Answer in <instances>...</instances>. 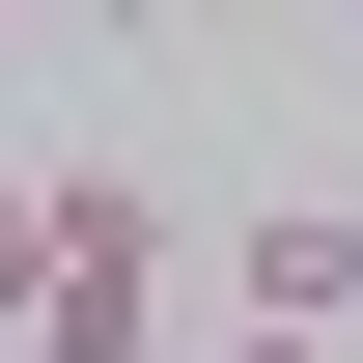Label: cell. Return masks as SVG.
I'll list each match as a JSON object with an SVG mask.
<instances>
[{"label": "cell", "instance_id": "3", "mask_svg": "<svg viewBox=\"0 0 363 363\" xmlns=\"http://www.w3.org/2000/svg\"><path fill=\"white\" fill-rule=\"evenodd\" d=\"M224 363H308V335H224Z\"/></svg>", "mask_w": 363, "mask_h": 363}, {"label": "cell", "instance_id": "1", "mask_svg": "<svg viewBox=\"0 0 363 363\" xmlns=\"http://www.w3.org/2000/svg\"><path fill=\"white\" fill-rule=\"evenodd\" d=\"M224 335H363V196H252V224H224Z\"/></svg>", "mask_w": 363, "mask_h": 363}, {"label": "cell", "instance_id": "2", "mask_svg": "<svg viewBox=\"0 0 363 363\" xmlns=\"http://www.w3.org/2000/svg\"><path fill=\"white\" fill-rule=\"evenodd\" d=\"M28 308H56V196H0V363H28Z\"/></svg>", "mask_w": 363, "mask_h": 363}]
</instances>
